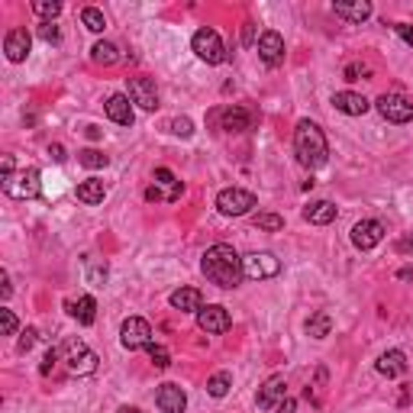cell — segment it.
Returning <instances> with one entry per match:
<instances>
[{
  "instance_id": "cell-9",
  "label": "cell",
  "mask_w": 413,
  "mask_h": 413,
  "mask_svg": "<svg viewBox=\"0 0 413 413\" xmlns=\"http://www.w3.org/2000/svg\"><path fill=\"white\" fill-rule=\"evenodd\" d=\"M65 362L71 375H91V371H97V355L85 342H78V339H71L65 346Z\"/></svg>"
},
{
  "instance_id": "cell-6",
  "label": "cell",
  "mask_w": 413,
  "mask_h": 413,
  "mask_svg": "<svg viewBox=\"0 0 413 413\" xmlns=\"http://www.w3.org/2000/svg\"><path fill=\"white\" fill-rule=\"evenodd\" d=\"M281 271V261L275 259L271 252H249L242 259V275L249 281H265V278H275Z\"/></svg>"
},
{
  "instance_id": "cell-24",
  "label": "cell",
  "mask_w": 413,
  "mask_h": 413,
  "mask_svg": "<svg viewBox=\"0 0 413 413\" xmlns=\"http://www.w3.org/2000/svg\"><path fill=\"white\" fill-rule=\"evenodd\" d=\"M304 219H307V223H313V226H326V223L336 219V203L313 201L310 207H304Z\"/></svg>"
},
{
  "instance_id": "cell-1",
  "label": "cell",
  "mask_w": 413,
  "mask_h": 413,
  "mask_svg": "<svg viewBox=\"0 0 413 413\" xmlns=\"http://www.w3.org/2000/svg\"><path fill=\"white\" fill-rule=\"evenodd\" d=\"M201 268H203V275H207V281H213V284L223 287V291L236 287L239 281L245 278V275H242V259H239L236 249L226 245V242L210 245V249L203 252Z\"/></svg>"
},
{
  "instance_id": "cell-41",
  "label": "cell",
  "mask_w": 413,
  "mask_h": 413,
  "mask_svg": "<svg viewBox=\"0 0 413 413\" xmlns=\"http://www.w3.org/2000/svg\"><path fill=\"white\" fill-rule=\"evenodd\" d=\"M55 358H59V352H55V349H49V352H45V358H43V365H39V371H43V375H49L52 365H55Z\"/></svg>"
},
{
  "instance_id": "cell-4",
  "label": "cell",
  "mask_w": 413,
  "mask_h": 413,
  "mask_svg": "<svg viewBox=\"0 0 413 413\" xmlns=\"http://www.w3.org/2000/svg\"><path fill=\"white\" fill-rule=\"evenodd\" d=\"M119 342H123V349H129V352L149 349L152 346V326H149V320H143V317L123 320V326H119Z\"/></svg>"
},
{
  "instance_id": "cell-36",
  "label": "cell",
  "mask_w": 413,
  "mask_h": 413,
  "mask_svg": "<svg viewBox=\"0 0 413 413\" xmlns=\"http://www.w3.org/2000/svg\"><path fill=\"white\" fill-rule=\"evenodd\" d=\"M155 184H168V187H175V184H177V177L171 175L168 168H155Z\"/></svg>"
},
{
  "instance_id": "cell-40",
  "label": "cell",
  "mask_w": 413,
  "mask_h": 413,
  "mask_svg": "<svg viewBox=\"0 0 413 413\" xmlns=\"http://www.w3.org/2000/svg\"><path fill=\"white\" fill-rule=\"evenodd\" d=\"M358 75H368V68H365V65H358V61L346 68V81H358Z\"/></svg>"
},
{
  "instance_id": "cell-15",
  "label": "cell",
  "mask_w": 413,
  "mask_h": 413,
  "mask_svg": "<svg viewBox=\"0 0 413 413\" xmlns=\"http://www.w3.org/2000/svg\"><path fill=\"white\" fill-rule=\"evenodd\" d=\"M259 55L265 65H281V61H284V39H281V33H275V29L261 33L259 36Z\"/></svg>"
},
{
  "instance_id": "cell-26",
  "label": "cell",
  "mask_w": 413,
  "mask_h": 413,
  "mask_svg": "<svg viewBox=\"0 0 413 413\" xmlns=\"http://www.w3.org/2000/svg\"><path fill=\"white\" fill-rule=\"evenodd\" d=\"M307 333H310L313 339H326L329 333H333V317H329L326 310H317L310 320H307Z\"/></svg>"
},
{
  "instance_id": "cell-29",
  "label": "cell",
  "mask_w": 413,
  "mask_h": 413,
  "mask_svg": "<svg viewBox=\"0 0 413 413\" xmlns=\"http://www.w3.org/2000/svg\"><path fill=\"white\" fill-rule=\"evenodd\" d=\"M81 23H85L91 33H103V29H107V20H103V13L97 7H85V10H81Z\"/></svg>"
},
{
  "instance_id": "cell-18",
  "label": "cell",
  "mask_w": 413,
  "mask_h": 413,
  "mask_svg": "<svg viewBox=\"0 0 413 413\" xmlns=\"http://www.w3.org/2000/svg\"><path fill=\"white\" fill-rule=\"evenodd\" d=\"M333 107H336L339 113H346V117H362V113H368V107H371V103L365 101L362 94L339 91V94H333Z\"/></svg>"
},
{
  "instance_id": "cell-42",
  "label": "cell",
  "mask_w": 413,
  "mask_h": 413,
  "mask_svg": "<svg viewBox=\"0 0 413 413\" xmlns=\"http://www.w3.org/2000/svg\"><path fill=\"white\" fill-rule=\"evenodd\" d=\"M10 294H13V287H10V275H7V271H0V297L7 300Z\"/></svg>"
},
{
  "instance_id": "cell-43",
  "label": "cell",
  "mask_w": 413,
  "mask_h": 413,
  "mask_svg": "<svg viewBox=\"0 0 413 413\" xmlns=\"http://www.w3.org/2000/svg\"><path fill=\"white\" fill-rule=\"evenodd\" d=\"M294 410H297V400H294V397H284V400L278 404V413H294Z\"/></svg>"
},
{
  "instance_id": "cell-5",
  "label": "cell",
  "mask_w": 413,
  "mask_h": 413,
  "mask_svg": "<svg viewBox=\"0 0 413 413\" xmlns=\"http://www.w3.org/2000/svg\"><path fill=\"white\" fill-rule=\"evenodd\" d=\"M252 207H255V194L252 191H242V187H226L217 197V210L223 217H245Z\"/></svg>"
},
{
  "instance_id": "cell-44",
  "label": "cell",
  "mask_w": 413,
  "mask_h": 413,
  "mask_svg": "<svg viewBox=\"0 0 413 413\" xmlns=\"http://www.w3.org/2000/svg\"><path fill=\"white\" fill-rule=\"evenodd\" d=\"M49 159H52V161H65V149H61L59 143L49 145Z\"/></svg>"
},
{
  "instance_id": "cell-11",
  "label": "cell",
  "mask_w": 413,
  "mask_h": 413,
  "mask_svg": "<svg viewBox=\"0 0 413 413\" xmlns=\"http://www.w3.org/2000/svg\"><path fill=\"white\" fill-rule=\"evenodd\" d=\"M381 239H384V226H381L378 219H362V223L352 226V242H355V249H362V252L381 245Z\"/></svg>"
},
{
  "instance_id": "cell-12",
  "label": "cell",
  "mask_w": 413,
  "mask_h": 413,
  "mask_svg": "<svg viewBox=\"0 0 413 413\" xmlns=\"http://www.w3.org/2000/svg\"><path fill=\"white\" fill-rule=\"evenodd\" d=\"M129 101L139 103L143 110L159 107V91H155L152 78H129Z\"/></svg>"
},
{
  "instance_id": "cell-2",
  "label": "cell",
  "mask_w": 413,
  "mask_h": 413,
  "mask_svg": "<svg viewBox=\"0 0 413 413\" xmlns=\"http://www.w3.org/2000/svg\"><path fill=\"white\" fill-rule=\"evenodd\" d=\"M294 152L300 159V165L307 168H323L329 161V145H326V136L317 123L310 119H300L294 129Z\"/></svg>"
},
{
  "instance_id": "cell-20",
  "label": "cell",
  "mask_w": 413,
  "mask_h": 413,
  "mask_svg": "<svg viewBox=\"0 0 413 413\" xmlns=\"http://www.w3.org/2000/svg\"><path fill=\"white\" fill-rule=\"evenodd\" d=\"M333 10H336V17L349 20V23H362V20L371 17V3H368V0H336Z\"/></svg>"
},
{
  "instance_id": "cell-7",
  "label": "cell",
  "mask_w": 413,
  "mask_h": 413,
  "mask_svg": "<svg viewBox=\"0 0 413 413\" xmlns=\"http://www.w3.org/2000/svg\"><path fill=\"white\" fill-rule=\"evenodd\" d=\"M378 113L388 119V123H410L413 119V101L404 97V94H381Z\"/></svg>"
},
{
  "instance_id": "cell-46",
  "label": "cell",
  "mask_w": 413,
  "mask_h": 413,
  "mask_svg": "<svg viewBox=\"0 0 413 413\" xmlns=\"http://www.w3.org/2000/svg\"><path fill=\"white\" fill-rule=\"evenodd\" d=\"M242 43H245V45L252 43V23H245V29H242Z\"/></svg>"
},
{
  "instance_id": "cell-31",
  "label": "cell",
  "mask_w": 413,
  "mask_h": 413,
  "mask_svg": "<svg viewBox=\"0 0 413 413\" xmlns=\"http://www.w3.org/2000/svg\"><path fill=\"white\" fill-rule=\"evenodd\" d=\"M78 161H81L85 168H107V155L97 152V149H85V152H78Z\"/></svg>"
},
{
  "instance_id": "cell-13",
  "label": "cell",
  "mask_w": 413,
  "mask_h": 413,
  "mask_svg": "<svg viewBox=\"0 0 413 413\" xmlns=\"http://www.w3.org/2000/svg\"><path fill=\"white\" fill-rule=\"evenodd\" d=\"M284 397H287L284 375H271V378L259 388V407H261V410H271V407H278Z\"/></svg>"
},
{
  "instance_id": "cell-34",
  "label": "cell",
  "mask_w": 413,
  "mask_h": 413,
  "mask_svg": "<svg viewBox=\"0 0 413 413\" xmlns=\"http://www.w3.org/2000/svg\"><path fill=\"white\" fill-rule=\"evenodd\" d=\"M17 317H13V310H0V329H3V336H13L17 333Z\"/></svg>"
},
{
  "instance_id": "cell-16",
  "label": "cell",
  "mask_w": 413,
  "mask_h": 413,
  "mask_svg": "<svg viewBox=\"0 0 413 413\" xmlns=\"http://www.w3.org/2000/svg\"><path fill=\"white\" fill-rule=\"evenodd\" d=\"M155 404H159L161 413H184L187 394L177 388V384H161V388L155 391Z\"/></svg>"
},
{
  "instance_id": "cell-25",
  "label": "cell",
  "mask_w": 413,
  "mask_h": 413,
  "mask_svg": "<svg viewBox=\"0 0 413 413\" xmlns=\"http://www.w3.org/2000/svg\"><path fill=\"white\" fill-rule=\"evenodd\" d=\"M103 197H107V187H103V181H97V177H91V181H81V184H78V201L87 203V207H94V203H103Z\"/></svg>"
},
{
  "instance_id": "cell-10",
  "label": "cell",
  "mask_w": 413,
  "mask_h": 413,
  "mask_svg": "<svg viewBox=\"0 0 413 413\" xmlns=\"http://www.w3.org/2000/svg\"><path fill=\"white\" fill-rule=\"evenodd\" d=\"M197 326H201L203 333H226V329L233 326V317H229L226 307L207 304L201 313H197Z\"/></svg>"
},
{
  "instance_id": "cell-22",
  "label": "cell",
  "mask_w": 413,
  "mask_h": 413,
  "mask_svg": "<svg viewBox=\"0 0 413 413\" xmlns=\"http://www.w3.org/2000/svg\"><path fill=\"white\" fill-rule=\"evenodd\" d=\"M375 368H378V375H384V378H400V375L407 371V358H404L400 349H391V352L381 355Z\"/></svg>"
},
{
  "instance_id": "cell-39",
  "label": "cell",
  "mask_w": 413,
  "mask_h": 413,
  "mask_svg": "<svg viewBox=\"0 0 413 413\" xmlns=\"http://www.w3.org/2000/svg\"><path fill=\"white\" fill-rule=\"evenodd\" d=\"M397 36H400V39H404V43L413 49V26L410 23H397Z\"/></svg>"
},
{
  "instance_id": "cell-47",
  "label": "cell",
  "mask_w": 413,
  "mask_h": 413,
  "mask_svg": "<svg viewBox=\"0 0 413 413\" xmlns=\"http://www.w3.org/2000/svg\"><path fill=\"white\" fill-rule=\"evenodd\" d=\"M117 413H139V410H136V407H119Z\"/></svg>"
},
{
  "instance_id": "cell-45",
  "label": "cell",
  "mask_w": 413,
  "mask_h": 413,
  "mask_svg": "<svg viewBox=\"0 0 413 413\" xmlns=\"http://www.w3.org/2000/svg\"><path fill=\"white\" fill-rule=\"evenodd\" d=\"M397 249H400V252H413V236L400 239V242H397Z\"/></svg>"
},
{
  "instance_id": "cell-8",
  "label": "cell",
  "mask_w": 413,
  "mask_h": 413,
  "mask_svg": "<svg viewBox=\"0 0 413 413\" xmlns=\"http://www.w3.org/2000/svg\"><path fill=\"white\" fill-rule=\"evenodd\" d=\"M3 191L10 197H20V201H33L39 197V168H23L20 175H10L3 181Z\"/></svg>"
},
{
  "instance_id": "cell-35",
  "label": "cell",
  "mask_w": 413,
  "mask_h": 413,
  "mask_svg": "<svg viewBox=\"0 0 413 413\" xmlns=\"http://www.w3.org/2000/svg\"><path fill=\"white\" fill-rule=\"evenodd\" d=\"M171 133H175V136H184V139H187V136L194 133V123H191L187 117H177V119H171Z\"/></svg>"
},
{
  "instance_id": "cell-37",
  "label": "cell",
  "mask_w": 413,
  "mask_h": 413,
  "mask_svg": "<svg viewBox=\"0 0 413 413\" xmlns=\"http://www.w3.org/2000/svg\"><path fill=\"white\" fill-rule=\"evenodd\" d=\"M39 36H43L45 43H55V39H59V26H55V23H43V26H39Z\"/></svg>"
},
{
  "instance_id": "cell-30",
  "label": "cell",
  "mask_w": 413,
  "mask_h": 413,
  "mask_svg": "<svg viewBox=\"0 0 413 413\" xmlns=\"http://www.w3.org/2000/svg\"><path fill=\"white\" fill-rule=\"evenodd\" d=\"M33 13L36 17H43L45 23H52V20L61 13V3L59 0H33Z\"/></svg>"
},
{
  "instance_id": "cell-23",
  "label": "cell",
  "mask_w": 413,
  "mask_h": 413,
  "mask_svg": "<svg viewBox=\"0 0 413 413\" xmlns=\"http://www.w3.org/2000/svg\"><path fill=\"white\" fill-rule=\"evenodd\" d=\"M68 313H71V317H75L81 326H91V323L97 320V300H94L91 294L78 297V300H71V304H68Z\"/></svg>"
},
{
  "instance_id": "cell-32",
  "label": "cell",
  "mask_w": 413,
  "mask_h": 413,
  "mask_svg": "<svg viewBox=\"0 0 413 413\" xmlns=\"http://www.w3.org/2000/svg\"><path fill=\"white\" fill-rule=\"evenodd\" d=\"M255 226H259V229H268V233H275V229L284 226V219H281L278 213H259V217H255Z\"/></svg>"
},
{
  "instance_id": "cell-38",
  "label": "cell",
  "mask_w": 413,
  "mask_h": 413,
  "mask_svg": "<svg viewBox=\"0 0 413 413\" xmlns=\"http://www.w3.org/2000/svg\"><path fill=\"white\" fill-rule=\"evenodd\" d=\"M36 346V329H26L23 336H20V352H29Z\"/></svg>"
},
{
  "instance_id": "cell-17",
  "label": "cell",
  "mask_w": 413,
  "mask_h": 413,
  "mask_svg": "<svg viewBox=\"0 0 413 413\" xmlns=\"http://www.w3.org/2000/svg\"><path fill=\"white\" fill-rule=\"evenodd\" d=\"M213 119H223V129H226V133H242V129H252V123H255V117L249 113V110H242V107L217 110Z\"/></svg>"
},
{
  "instance_id": "cell-27",
  "label": "cell",
  "mask_w": 413,
  "mask_h": 413,
  "mask_svg": "<svg viewBox=\"0 0 413 413\" xmlns=\"http://www.w3.org/2000/svg\"><path fill=\"white\" fill-rule=\"evenodd\" d=\"M229 388H233V375H229V371H217V375L207 381V394L210 397H226Z\"/></svg>"
},
{
  "instance_id": "cell-3",
  "label": "cell",
  "mask_w": 413,
  "mask_h": 413,
  "mask_svg": "<svg viewBox=\"0 0 413 413\" xmlns=\"http://www.w3.org/2000/svg\"><path fill=\"white\" fill-rule=\"evenodd\" d=\"M191 45H194L197 59H203L207 65H219V61H226V49H223V39H219L217 29H197L194 39H191Z\"/></svg>"
},
{
  "instance_id": "cell-21",
  "label": "cell",
  "mask_w": 413,
  "mask_h": 413,
  "mask_svg": "<svg viewBox=\"0 0 413 413\" xmlns=\"http://www.w3.org/2000/svg\"><path fill=\"white\" fill-rule=\"evenodd\" d=\"M107 117L113 119V123H119V126H133L136 113H133V107H129L126 94H113V97H110L107 101Z\"/></svg>"
},
{
  "instance_id": "cell-33",
  "label": "cell",
  "mask_w": 413,
  "mask_h": 413,
  "mask_svg": "<svg viewBox=\"0 0 413 413\" xmlns=\"http://www.w3.org/2000/svg\"><path fill=\"white\" fill-rule=\"evenodd\" d=\"M149 358H152V365H155V368H168V365H171L168 349H165V346H155V342L149 346Z\"/></svg>"
},
{
  "instance_id": "cell-14",
  "label": "cell",
  "mask_w": 413,
  "mask_h": 413,
  "mask_svg": "<svg viewBox=\"0 0 413 413\" xmlns=\"http://www.w3.org/2000/svg\"><path fill=\"white\" fill-rule=\"evenodd\" d=\"M29 45H33V36L26 33L23 26H17V29H10L3 36V52H7L10 61H23L29 55Z\"/></svg>"
},
{
  "instance_id": "cell-28",
  "label": "cell",
  "mask_w": 413,
  "mask_h": 413,
  "mask_svg": "<svg viewBox=\"0 0 413 413\" xmlns=\"http://www.w3.org/2000/svg\"><path fill=\"white\" fill-rule=\"evenodd\" d=\"M91 59L97 61V65H113V61L119 59V52H117V45L113 43H97L91 49Z\"/></svg>"
},
{
  "instance_id": "cell-19",
  "label": "cell",
  "mask_w": 413,
  "mask_h": 413,
  "mask_svg": "<svg viewBox=\"0 0 413 413\" xmlns=\"http://www.w3.org/2000/svg\"><path fill=\"white\" fill-rule=\"evenodd\" d=\"M168 300H171V307L181 313H201L203 310V294L197 287H177Z\"/></svg>"
}]
</instances>
